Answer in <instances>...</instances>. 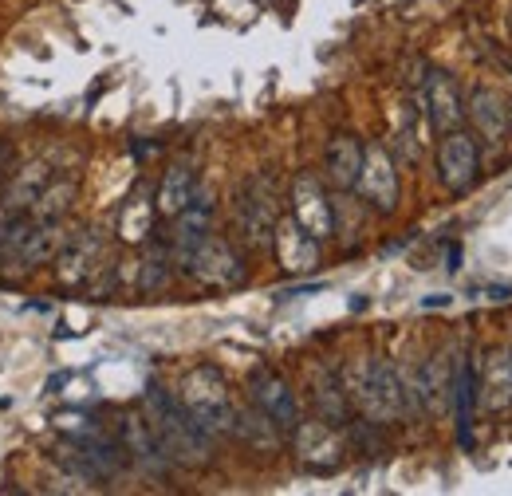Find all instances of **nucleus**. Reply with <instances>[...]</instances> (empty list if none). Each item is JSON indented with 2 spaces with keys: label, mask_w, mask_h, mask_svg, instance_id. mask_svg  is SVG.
Returning a JSON list of instances; mask_svg holds the SVG:
<instances>
[{
  "label": "nucleus",
  "mask_w": 512,
  "mask_h": 496,
  "mask_svg": "<svg viewBox=\"0 0 512 496\" xmlns=\"http://www.w3.org/2000/svg\"><path fill=\"white\" fill-rule=\"evenodd\" d=\"M233 434L253 441L256 449H276L284 430H280L264 410H237V414H233Z\"/></svg>",
  "instance_id": "b1692460"
},
{
  "label": "nucleus",
  "mask_w": 512,
  "mask_h": 496,
  "mask_svg": "<svg viewBox=\"0 0 512 496\" xmlns=\"http://www.w3.org/2000/svg\"><path fill=\"white\" fill-rule=\"evenodd\" d=\"M64 229H60V221H40V225H28V233H24V241L20 248L12 252V260L8 264H20V268H40V264H48L52 256H60V248H64Z\"/></svg>",
  "instance_id": "f3484780"
},
{
  "label": "nucleus",
  "mask_w": 512,
  "mask_h": 496,
  "mask_svg": "<svg viewBox=\"0 0 512 496\" xmlns=\"http://www.w3.org/2000/svg\"><path fill=\"white\" fill-rule=\"evenodd\" d=\"M477 394L485 398V406L493 414L512 406V355L509 351H489L485 359V374L477 378Z\"/></svg>",
  "instance_id": "6ab92c4d"
},
{
  "label": "nucleus",
  "mask_w": 512,
  "mask_h": 496,
  "mask_svg": "<svg viewBox=\"0 0 512 496\" xmlns=\"http://www.w3.org/2000/svg\"><path fill=\"white\" fill-rule=\"evenodd\" d=\"M71 197H75V182L71 178H52L48 186L40 189V197L32 201L36 221H60L71 209Z\"/></svg>",
  "instance_id": "393cba45"
},
{
  "label": "nucleus",
  "mask_w": 512,
  "mask_h": 496,
  "mask_svg": "<svg viewBox=\"0 0 512 496\" xmlns=\"http://www.w3.org/2000/svg\"><path fill=\"white\" fill-rule=\"evenodd\" d=\"M292 221L304 233H312L316 241H327L335 233V209H331L327 193L312 174H300L292 182Z\"/></svg>",
  "instance_id": "1a4fd4ad"
},
{
  "label": "nucleus",
  "mask_w": 512,
  "mask_h": 496,
  "mask_svg": "<svg viewBox=\"0 0 512 496\" xmlns=\"http://www.w3.org/2000/svg\"><path fill=\"white\" fill-rule=\"evenodd\" d=\"M280 209H276V193L264 178H249L237 193V229L249 241V248H268L276 233Z\"/></svg>",
  "instance_id": "423d86ee"
},
{
  "label": "nucleus",
  "mask_w": 512,
  "mask_h": 496,
  "mask_svg": "<svg viewBox=\"0 0 512 496\" xmlns=\"http://www.w3.org/2000/svg\"><path fill=\"white\" fill-rule=\"evenodd\" d=\"M323 166H327V178H331L335 189H355L359 166H363V142H359L355 134H335V138L327 142Z\"/></svg>",
  "instance_id": "a211bd4d"
},
{
  "label": "nucleus",
  "mask_w": 512,
  "mask_h": 496,
  "mask_svg": "<svg viewBox=\"0 0 512 496\" xmlns=\"http://www.w3.org/2000/svg\"><path fill=\"white\" fill-rule=\"evenodd\" d=\"M8 162H12V150H8V146H4V142H0V174H4V170H8Z\"/></svg>",
  "instance_id": "c85d7f7f"
},
{
  "label": "nucleus",
  "mask_w": 512,
  "mask_h": 496,
  "mask_svg": "<svg viewBox=\"0 0 512 496\" xmlns=\"http://www.w3.org/2000/svg\"><path fill=\"white\" fill-rule=\"evenodd\" d=\"M449 386H453L457 441H461V449H469L473 445V406H477V371H473V363H461Z\"/></svg>",
  "instance_id": "4be33fe9"
},
{
  "label": "nucleus",
  "mask_w": 512,
  "mask_h": 496,
  "mask_svg": "<svg viewBox=\"0 0 512 496\" xmlns=\"http://www.w3.org/2000/svg\"><path fill=\"white\" fill-rule=\"evenodd\" d=\"M438 178L449 193H469L481 178V146L469 130H446L438 142Z\"/></svg>",
  "instance_id": "39448f33"
},
{
  "label": "nucleus",
  "mask_w": 512,
  "mask_h": 496,
  "mask_svg": "<svg viewBox=\"0 0 512 496\" xmlns=\"http://www.w3.org/2000/svg\"><path fill=\"white\" fill-rule=\"evenodd\" d=\"M28 225H32V221H24V217H12V213L0 221V264H8V260H12V252L20 248L24 233H28Z\"/></svg>",
  "instance_id": "cd10ccee"
},
{
  "label": "nucleus",
  "mask_w": 512,
  "mask_h": 496,
  "mask_svg": "<svg viewBox=\"0 0 512 496\" xmlns=\"http://www.w3.org/2000/svg\"><path fill=\"white\" fill-rule=\"evenodd\" d=\"M193 193H197L193 166L190 162H174V166L162 174V186H158L154 205H158V213H162V217H178V213L193 201Z\"/></svg>",
  "instance_id": "412c9836"
},
{
  "label": "nucleus",
  "mask_w": 512,
  "mask_h": 496,
  "mask_svg": "<svg viewBox=\"0 0 512 496\" xmlns=\"http://www.w3.org/2000/svg\"><path fill=\"white\" fill-rule=\"evenodd\" d=\"M103 268V237L99 229H79V237L64 241L60 248V280L67 288L91 284V276Z\"/></svg>",
  "instance_id": "9b49d317"
},
{
  "label": "nucleus",
  "mask_w": 512,
  "mask_h": 496,
  "mask_svg": "<svg viewBox=\"0 0 512 496\" xmlns=\"http://www.w3.org/2000/svg\"><path fill=\"white\" fill-rule=\"evenodd\" d=\"M209 233H213V205H209L201 193H193L190 205L174 217V237H170V252H174V260L182 264L193 248L209 237Z\"/></svg>",
  "instance_id": "dca6fc26"
},
{
  "label": "nucleus",
  "mask_w": 512,
  "mask_h": 496,
  "mask_svg": "<svg viewBox=\"0 0 512 496\" xmlns=\"http://www.w3.org/2000/svg\"><path fill=\"white\" fill-rule=\"evenodd\" d=\"M292 434H296V457H300L308 469H316V473L339 469V461H343V441L335 434V426H327V422H300Z\"/></svg>",
  "instance_id": "f8f14e48"
},
{
  "label": "nucleus",
  "mask_w": 512,
  "mask_h": 496,
  "mask_svg": "<svg viewBox=\"0 0 512 496\" xmlns=\"http://www.w3.org/2000/svg\"><path fill=\"white\" fill-rule=\"evenodd\" d=\"M359 193L367 197L371 209L394 213L398 209V170L386 146H363V166H359Z\"/></svg>",
  "instance_id": "0eeeda50"
},
{
  "label": "nucleus",
  "mask_w": 512,
  "mask_h": 496,
  "mask_svg": "<svg viewBox=\"0 0 512 496\" xmlns=\"http://www.w3.org/2000/svg\"><path fill=\"white\" fill-rule=\"evenodd\" d=\"M146 418L162 441L174 465H205L209 461V434L193 422V414L158 382L146 386Z\"/></svg>",
  "instance_id": "f257e3e1"
},
{
  "label": "nucleus",
  "mask_w": 512,
  "mask_h": 496,
  "mask_svg": "<svg viewBox=\"0 0 512 496\" xmlns=\"http://www.w3.org/2000/svg\"><path fill=\"white\" fill-rule=\"evenodd\" d=\"M509 119H512V107H509Z\"/></svg>",
  "instance_id": "c756f323"
},
{
  "label": "nucleus",
  "mask_w": 512,
  "mask_h": 496,
  "mask_svg": "<svg viewBox=\"0 0 512 496\" xmlns=\"http://www.w3.org/2000/svg\"><path fill=\"white\" fill-rule=\"evenodd\" d=\"M272 248H276L280 268L292 272V276H308V272L320 268V241H316L312 233H304L292 217H280V221H276Z\"/></svg>",
  "instance_id": "9d476101"
},
{
  "label": "nucleus",
  "mask_w": 512,
  "mask_h": 496,
  "mask_svg": "<svg viewBox=\"0 0 512 496\" xmlns=\"http://www.w3.org/2000/svg\"><path fill=\"white\" fill-rule=\"evenodd\" d=\"M56 174H52V162L48 158H36V162H28L24 170H16V178H12V186L4 189V209L8 213H20V209H32V201L40 197V189L48 186Z\"/></svg>",
  "instance_id": "aec40b11"
},
{
  "label": "nucleus",
  "mask_w": 512,
  "mask_h": 496,
  "mask_svg": "<svg viewBox=\"0 0 512 496\" xmlns=\"http://www.w3.org/2000/svg\"><path fill=\"white\" fill-rule=\"evenodd\" d=\"M465 115H469V123L477 130V138H485V142H493V146H501V142L509 138V130H512L509 103H505L493 87H473L469 99H465Z\"/></svg>",
  "instance_id": "ddd939ff"
},
{
  "label": "nucleus",
  "mask_w": 512,
  "mask_h": 496,
  "mask_svg": "<svg viewBox=\"0 0 512 496\" xmlns=\"http://www.w3.org/2000/svg\"><path fill=\"white\" fill-rule=\"evenodd\" d=\"M166 280H170V252H166V248H154V252L142 260L138 288H142V292H158V288H166Z\"/></svg>",
  "instance_id": "bb28decb"
},
{
  "label": "nucleus",
  "mask_w": 512,
  "mask_h": 496,
  "mask_svg": "<svg viewBox=\"0 0 512 496\" xmlns=\"http://www.w3.org/2000/svg\"><path fill=\"white\" fill-rule=\"evenodd\" d=\"M249 394H253L256 410H264L284 434H292V430L300 426V402H296L292 386H288L276 371H264V367L253 371V378H249Z\"/></svg>",
  "instance_id": "6e6552de"
},
{
  "label": "nucleus",
  "mask_w": 512,
  "mask_h": 496,
  "mask_svg": "<svg viewBox=\"0 0 512 496\" xmlns=\"http://www.w3.org/2000/svg\"><path fill=\"white\" fill-rule=\"evenodd\" d=\"M178 402L193 414V422L205 430L209 437L217 434H233V398L225 390V378L217 367H193L186 378H182V394Z\"/></svg>",
  "instance_id": "f03ea898"
},
{
  "label": "nucleus",
  "mask_w": 512,
  "mask_h": 496,
  "mask_svg": "<svg viewBox=\"0 0 512 496\" xmlns=\"http://www.w3.org/2000/svg\"><path fill=\"white\" fill-rule=\"evenodd\" d=\"M154 213H158V205L150 201V193L134 189L123 201V213H119V237L123 241H146L154 233Z\"/></svg>",
  "instance_id": "5701e85b"
},
{
  "label": "nucleus",
  "mask_w": 512,
  "mask_h": 496,
  "mask_svg": "<svg viewBox=\"0 0 512 496\" xmlns=\"http://www.w3.org/2000/svg\"><path fill=\"white\" fill-rule=\"evenodd\" d=\"M182 268L190 272L197 284H205V288H237V284H245L241 252L229 245L225 237H213V233L182 260Z\"/></svg>",
  "instance_id": "20e7f679"
},
{
  "label": "nucleus",
  "mask_w": 512,
  "mask_h": 496,
  "mask_svg": "<svg viewBox=\"0 0 512 496\" xmlns=\"http://www.w3.org/2000/svg\"><path fill=\"white\" fill-rule=\"evenodd\" d=\"M422 103H426V115L434 130H457L465 119V99L457 91V83L449 79L446 71H430L426 75V91H422Z\"/></svg>",
  "instance_id": "2eb2a0df"
},
{
  "label": "nucleus",
  "mask_w": 512,
  "mask_h": 496,
  "mask_svg": "<svg viewBox=\"0 0 512 496\" xmlns=\"http://www.w3.org/2000/svg\"><path fill=\"white\" fill-rule=\"evenodd\" d=\"M316 406H320V418L327 426H343L347 422V394H343V382L335 374H323L320 386H316Z\"/></svg>",
  "instance_id": "a878e982"
},
{
  "label": "nucleus",
  "mask_w": 512,
  "mask_h": 496,
  "mask_svg": "<svg viewBox=\"0 0 512 496\" xmlns=\"http://www.w3.org/2000/svg\"><path fill=\"white\" fill-rule=\"evenodd\" d=\"M355 402L367 414L371 426H390L406 414V390L398 382V374L390 363H371L363 367L359 382H355Z\"/></svg>",
  "instance_id": "7ed1b4c3"
},
{
  "label": "nucleus",
  "mask_w": 512,
  "mask_h": 496,
  "mask_svg": "<svg viewBox=\"0 0 512 496\" xmlns=\"http://www.w3.org/2000/svg\"><path fill=\"white\" fill-rule=\"evenodd\" d=\"M123 449H127V457L134 465H142V473H154V477H162V473L174 465V461L166 457L158 434H154L150 418H142V414H127V418H123Z\"/></svg>",
  "instance_id": "4468645a"
}]
</instances>
